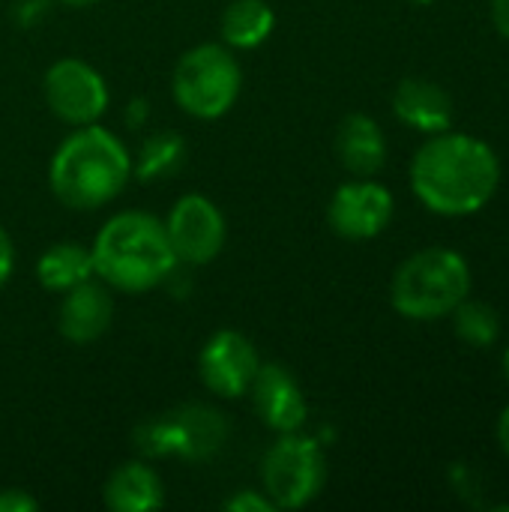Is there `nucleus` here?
Instances as JSON below:
<instances>
[{
	"label": "nucleus",
	"instance_id": "10",
	"mask_svg": "<svg viewBox=\"0 0 509 512\" xmlns=\"http://www.w3.org/2000/svg\"><path fill=\"white\" fill-rule=\"evenodd\" d=\"M261 360L255 345L237 330L213 333L198 354L201 384L219 399H240L249 393Z\"/></svg>",
	"mask_w": 509,
	"mask_h": 512
},
{
	"label": "nucleus",
	"instance_id": "20",
	"mask_svg": "<svg viewBox=\"0 0 509 512\" xmlns=\"http://www.w3.org/2000/svg\"><path fill=\"white\" fill-rule=\"evenodd\" d=\"M456 321V336L465 342V345H474V348H489L498 333H501V324H498V312L486 303H477V300H462L453 312H450Z\"/></svg>",
	"mask_w": 509,
	"mask_h": 512
},
{
	"label": "nucleus",
	"instance_id": "7",
	"mask_svg": "<svg viewBox=\"0 0 509 512\" xmlns=\"http://www.w3.org/2000/svg\"><path fill=\"white\" fill-rule=\"evenodd\" d=\"M228 441V420L207 405H183L135 432V447L144 456H180L186 462H204L216 456Z\"/></svg>",
	"mask_w": 509,
	"mask_h": 512
},
{
	"label": "nucleus",
	"instance_id": "13",
	"mask_svg": "<svg viewBox=\"0 0 509 512\" xmlns=\"http://www.w3.org/2000/svg\"><path fill=\"white\" fill-rule=\"evenodd\" d=\"M114 318V300L105 285L87 279L75 288H69L57 309V330L72 345H90L111 327Z\"/></svg>",
	"mask_w": 509,
	"mask_h": 512
},
{
	"label": "nucleus",
	"instance_id": "12",
	"mask_svg": "<svg viewBox=\"0 0 509 512\" xmlns=\"http://www.w3.org/2000/svg\"><path fill=\"white\" fill-rule=\"evenodd\" d=\"M249 393H252L255 414L267 429L279 435L303 429L309 417V405L297 378L282 363H261Z\"/></svg>",
	"mask_w": 509,
	"mask_h": 512
},
{
	"label": "nucleus",
	"instance_id": "6",
	"mask_svg": "<svg viewBox=\"0 0 509 512\" xmlns=\"http://www.w3.org/2000/svg\"><path fill=\"white\" fill-rule=\"evenodd\" d=\"M327 480V459L315 438L285 432L261 459V486L276 510L309 507Z\"/></svg>",
	"mask_w": 509,
	"mask_h": 512
},
{
	"label": "nucleus",
	"instance_id": "28",
	"mask_svg": "<svg viewBox=\"0 0 509 512\" xmlns=\"http://www.w3.org/2000/svg\"><path fill=\"white\" fill-rule=\"evenodd\" d=\"M504 375H507V381H509V348L504 351Z\"/></svg>",
	"mask_w": 509,
	"mask_h": 512
},
{
	"label": "nucleus",
	"instance_id": "8",
	"mask_svg": "<svg viewBox=\"0 0 509 512\" xmlns=\"http://www.w3.org/2000/svg\"><path fill=\"white\" fill-rule=\"evenodd\" d=\"M42 90L51 114L69 126L99 123L111 102L102 72L81 57H60L57 63H51Z\"/></svg>",
	"mask_w": 509,
	"mask_h": 512
},
{
	"label": "nucleus",
	"instance_id": "29",
	"mask_svg": "<svg viewBox=\"0 0 509 512\" xmlns=\"http://www.w3.org/2000/svg\"><path fill=\"white\" fill-rule=\"evenodd\" d=\"M411 3H435V0H411Z\"/></svg>",
	"mask_w": 509,
	"mask_h": 512
},
{
	"label": "nucleus",
	"instance_id": "9",
	"mask_svg": "<svg viewBox=\"0 0 509 512\" xmlns=\"http://www.w3.org/2000/svg\"><path fill=\"white\" fill-rule=\"evenodd\" d=\"M165 231L177 261L183 264H210L225 249L228 237L222 210L198 192L177 198L165 219Z\"/></svg>",
	"mask_w": 509,
	"mask_h": 512
},
{
	"label": "nucleus",
	"instance_id": "11",
	"mask_svg": "<svg viewBox=\"0 0 509 512\" xmlns=\"http://www.w3.org/2000/svg\"><path fill=\"white\" fill-rule=\"evenodd\" d=\"M393 219V195L375 180L342 183L327 207L330 228L345 240H372Z\"/></svg>",
	"mask_w": 509,
	"mask_h": 512
},
{
	"label": "nucleus",
	"instance_id": "17",
	"mask_svg": "<svg viewBox=\"0 0 509 512\" xmlns=\"http://www.w3.org/2000/svg\"><path fill=\"white\" fill-rule=\"evenodd\" d=\"M276 12L267 0H231L219 18L222 42L237 51H252L270 39Z\"/></svg>",
	"mask_w": 509,
	"mask_h": 512
},
{
	"label": "nucleus",
	"instance_id": "27",
	"mask_svg": "<svg viewBox=\"0 0 509 512\" xmlns=\"http://www.w3.org/2000/svg\"><path fill=\"white\" fill-rule=\"evenodd\" d=\"M66 6H75V9H81V6H93L96 0H63Z\"/></svg>",
	"mask_w": 509,
	"mask_h": 512
},
{
	"label": "nucleus",
	"instance_id": "4",
	"mask_svg": "<svg viewBox=\"0 0 509 512\" xmlns=\"http://www.w3.org/2000/svg\"><path fill=\"white\" fill-rule=\"evenodd\" d=\"M471 294V267L453 249H423L399 264L390 282V303L411 321L450 315Z\"/></svg>",
	"mask_w": 509,
	"mask_h": 512
},
{
	"label": "nucleus",
	"instance_id": "5",
	"mask_svg": "<svg viewBox=\"0 0 509 512\" xmlns=\"http://www.w3.org/2000/svg\"><path fill=\"white\" fill-rule=\"evenodd\" d=\"M243 90V69L228 45L201 42L189 48L171 75L174 102L198 120H216L234 108Z\"/></svg>",
	"mask_w": 509,
	"mask_h": 512
},
{
	"label": "nucleus",
	"instance_id": "22",
	"mask_svg": "<svg viewBox=\"0 0 509 512\" xmlns=\"http://www.w3.org/2000/svg\"><path fill=\"white\" fill-rule=\"evenodd\" d=\"M39 501L24 489H0V512H36Z\"/></svg>",
	"mask_w": 509,
	"mask_h": 512
},
{
	"label": "nucleus",
	"instance_id": "15",
	"mask_svg": "<svg viewBox=\"0 0 509 512\" xmlns=\"http://www.w3.org/2000/svg\"><path fill=\"white\" fill-rule=\"evenodd\" d=\"M336 156L354 177H372L387 162V138L369 114H348L336 129Z\"/></svg>",
	"mask_w": 509,
	"mask_h": 512
},
{
	"label": "nucleus",
	"instance_id": "14",
	"mask_svg": "<svg viewBox=\"0 0 509 512\" xmlns=\"http://www.w3.org/2000/svg\"><path fill=\"white\" fill-rule=\"evenodd\" d=\"M393 111L405 126L426 135L447 132L453 123L450 93L429 78H405L393 93Z\"/></svg>",
	"mask_w": 509,
	"mask_h": 512
},
{
	"label": "nucleus",
	"instance_id": "16",
	"mask_svg": "<svg viewBox=\"0 0 509 512\" xmlns=\"http://www.w3.org/2000/svg\"><path fill=\"white\" fill-rule=\"evenodd\" d=\"M102 498L114 512H153L165 504V486L147 462H126L111 471Z\"/></svg>",
	"mask_w": 509,
	"mask_h": 512
},
{
	"label": "nucleus",
	"instance_id": "25",
	"mask_svg": "<svg viewBox=\"0 0 509 512\" xmlns=\"http://www.w3.org/2000/svg\"><path fill=\"white\" fill-rule=\"evenodd\" d=\"M147 117H150V102L147 99H132L129 102V123L141 126V123H147Z\"/></svg>",
	"mask_w": 509,
	"mask_h": 512
},
{
	"label": "nucleus",
	"instance_id": "24",
	"mask_svg": "<svg viewBox=\"0 0 509 512\" xmlns=\"http://www.w3.org/2000/svg\"><path fill=\"white\" fill-rule=\"evenodd\" d=\"M492 21H495V30L509 39V0H492Z\"/></svg>",
	"mask_w": 509,
	"mask_h": 512
},
{
	"label": "nucleus",
	"instance_id": "2",
	"mask_svg": "<svg viewBox=\"0 0 509 512\" xmlns=\"http://www.w3.org/2000/svg\"><path fill=\"white\" fill-rule=\"evenodd\" d=\"M132 177L126 144L105 126H75L51 156L48 186L69 210H99L111 204Z\"/></svg>",
	"mask_w": 509,
	"mask_h": 512
},
{
	"label": "nucleus",
	"instance_id": "18",
	"mask_svg": "<svg viewBox=\"0 0 509 512\" xmlns=\"http://www.w3.org/2000/svg\"><path fill=\"white\" fill-rule=\"evenodd\" d=\"M93 255L81 243H54L36 261V279L45 291L66 294L69 288L93 279Z\"/></svg>",
	"mask_w": 509,
	"mask_h": 512
},
{
	"label": "nucleus",
	"instance_id": "19",
	"mask_svg": "<svg viewBox=\"0 0 509 512\" xmlns=\"http://www.w3.org/2000/svg\"><path fill=\"white\" fill-rule=\"evenodd\" d=\"M183 162H186V141L177 132H156L135 153L132 174L141 183H156L177 174Z\"/></svg>",
	"mask_w": 509,
	"mask_h": 512
},
{
	"label": "nucleus",
	"instance_id": "23",
	"mask_svg": "<svg viewBox=\"0 0 509 512\" xmlns=\"http://www.w3.org/2000/svg\"><path fill=\"white\" fill-rule=\"evenodd\" d=\"M12 270H15V246H12L9 234L3 231V225H0V288L9 282Z\"/></svg>",
	"mask_w": 509,
	"mask_h": 512
},
{
	"label": "nucleus",
	"instance_id": "26",
	"mask_svg": "<svg viewBox=\"0 0 509 512\" xmlns=\"http://www.w3.org/2000/svg\"><path fill=\"white\" fill-rule=\"evenodd\" d=\"M498 444H501V450L509 456V405L504 408V414L498 417Z\"/></svg>",
	"mask_w": 509,
	"mask_h": 512
},
{
	"label": "nucleus",
	"instance_id": "21",
	"mask_svg": "<svg viewBox=\"0 0 509 512\" xmlns=\"http://www.w3.org/2000/svg\"><path fill=\"white\" fill-rule=\"evenodd\" d=\"M228 512H276L273 501L264 495V489H243L225 501Z\"/></svg>",
	"mask_w": 509,
	"mask_h": 512
},
{
	"label": "nucleus",
	"instance_id": "3",
	"mask_svg": "<svg viewBox=\"0 0 509 512\" xmlns=\"http://www.w3.org/2000/svg\"><path fill=\"white\" fill-rule=\"evenodd\" d=\"M90 255L96 276L126 294L159 288L180 264L171 249L165 222L144 210H123L111 216L99 228Z\"/></svg>",
	"mask_w": 509,
	"mask_h": 512
},
{
	"label": "nucleus",
	"instance_id": "1",
	"mask_svg": "<svg viewBox=\"0 0 509 512\" xmlns=\"http://www.w3.org/2000/svg\"><path fill=\"white\" fill-rule=\"evenodd\" d=\"M501 183L498 153L471 135L438 132L411 159V189L441 216H471L483 210Z\"/></svg>",
	"mask_w": 509,
	"mask_h": 512
}]
</instances>
